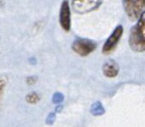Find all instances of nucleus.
Listing matches in <instances>:
<instances>
[{"label":"nucleus","instance_id":"nucleus-3","mask_svg":"<svg viewBox=\"0 0 145 127\" xmlns=\"http://www.w3.org/2000/svg\"><path fill=\"white\" fill-rule=\"evenodd\" d=\"M97 43L88 39H76L71 45L74 52L81 57H86L97 49Z\"/></svg>","mask_w":145,"mask_h":127},{"label":"nucleus","instance_id":"nucleus-13","mask_svg":"<svg viewBox=\"0 0 145 127\" xmlns=\"http://www.w3.org/2000/svg\"><path fill=\"white\" fill-rule=\"evenodd\" d=\"M37 77H29L26 79V82H27L28 84H34L37 82Z\"/></svg>","mask_w":145,"mask_h":127},{"label":"nucleus","instance_id":"nucleus-1","mask_svg":"<svg viewBox=\"0 0 145 127\" xmlns=\"http://www.w3.org/2000/svg\"><path fill=\"white\" fill-rule=\"evenodd\" d=\"M137 23L131 27L129 44L133 52H143L145 50V15L144 12L137 19Z\"/></svg>","mask_w":145,"mask_h":127},{"label":"nucleus","instance_id":"nucleus-4","mask_svg":"<svg viewBox=\"0 0 145 127\" xmlns=\"http://www.w3.org/2000/svg\"><path fill=\"white\" fill-rule=\"evenodd\" d=\"M103 0H71V7L75 12L84 14L100 7Z\"/></svg>","mask_w":145,"mask_h":127},{"label":"nucleus","instance_id":"nucleus-6","mask_svg":"<svg viewBox=\"0 0 145 127\" xmlns=\"http://www.w3.org/2000/svg\"><path fill=\"white\" fill-rule=\"evenodd\" d=\"M59 23L61 27L65 31H70L71 28V5L68 0H63L60 6L59 12Z\"/></svg>","mask_w":145,"mask_h":127},{"label":"nucleus","instance_id":"nucleus-5","mask_svg":"<svg viewBox=\"0 0 145 127\" xmlns=\"http://www.w3.org/2000/svg\"><path fill=\"white\" fill-rule=\"evenodd\" d=\"M123 25H121V24L117 25L103 46L102 52L103 54L107 55V54H110L113 52V50H115V48L116 47L117 44L119 43L121 37L123 36Z\"/></svg>","mask_w":145,"mask_h":127},{"label":"nucleus","instance_id":"nucleus-12","mask_svg":"<svg viewBox=\"0 0 145 127\" xmlns=\"http://www.w3.org/2000/svg\"><path fill=\"white\" fill-rule=\"evenodd\" d=\"M5 86V80L3 78L0 77V95L2 94Z\"/></svg>","mask_w":145,"mask_h":127},{"label":"nucleus","instance_id":"nucleus-8","mask_svg":"<svg viewBox=\"0 0 145 127\" xmlns=\"http://www.w3.org/2000/svg\"><path fill=\"white\" fill-rule=\"evenodd\" d=\"M90 112L94 116H102L105 113V109L100 101H97L94 104H92L90 108Z\"/></svg>","mask_w":145,"mask_h":127},{"label":"nucleus","instance_id":"nucleus-7","mask_svg":"<svg viewBox=\"0 0 145 127\" xmlns=\"http://www.w3.org/2000/svg\"><path fill=\"white\" fill-rule=\"evenodd\" d=\"M102 70L105 77L111 79L116 77L119 73V65L115 60L109 59L103 64Z\"/></svg>","mask_w":145,"mask_h":127},{"label":"nucleus","instance_id":"nucleus-2","mask_svg":"<svg viewBox=\"0 0 145 127\" xmlns=\"http://www.w3.org/2000/svg\"><path fill=\"white\" fill-rule=\"evenodd\" d=\"M125 13L131 21L137 20L144 12L145 0H123Z\"/></svg>","mask_w":145,"mask_h":127},{"label":"nucleus","instance_id":"nucleus-9","mask_svg":"<svg viewBox=\"0 0 145 127\" xmlns=\"http://www.w3.org/2000/svg\"><path fill=\"white\" fill-rule=\"evenodd\" d=\"M25 100L29 104H37L40 100V97H39V95L37 92H31L26 95Z\"/></svg>","mask_w":145,"mask_h":127},{"label":"nucleus","instance_id":"nucleus-11","mask_svg":"<svg viewBox=\"0 0 145 127\" xmlns=\"http://www.w3.org/2000/svg\"><path fill=\"white\" fill-rule=\"evenodd\" d=\"M55 120H56V112H50L45 119V123L48 125H51L54 124Z\"/></svg>","mask_w":145,"mask_h":127},{"label":"nucleus","instance_id":"nucleus-14","mask_svg":"<svg viewBox=\"0 0 145 127\" xmlns=\"http://www.w3.org/2000/svg\"><path fill=\"white\" fill-rule=\"evenodd\" d=\"M63 106L62 105H58L57 107H56V109H55V112L57 113H59V112H61L62 111H63Z\"/></svg>","mask_w":145,"mask_h":127},{"label":"nucleus","instance_id":"nucleus-10","mask_svg":"<svg viewBox=\"0 0 145 127\" xmlns=\"http://www.w3.org/2000/svg\"><path fill=\"white\" fill-rule=\"evenodd\" d=\"M64 99V96L62 92H55L52 96V103H54L56 105H59L60 103H62Z\"/></svg>","mask_w":145,"mask_h":127}]
</instances>
